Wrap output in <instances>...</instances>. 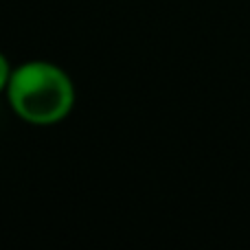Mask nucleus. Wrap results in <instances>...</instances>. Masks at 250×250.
<instances>
[{"mask_svg": "<svg viewBox=\"0 0 250 250\" xmlns=\"http://www.w3.org/2000/svg\"><path fill=\"white\" fill-rule=\"evenodd\" d=\"M4 95L13 112L31 125H55L75 108V83L70 75L44 60L16 66Z\"/></svg>", "mask_w": 250, "mask_h": 250, "instance_id": "obj_1", "label": "nucleus"}, {"mask_svg": "<svg viewBox=\"0 0 250 250\" xmlns=\"http://www.w3.org/2000/svg\"><path fill=\"white\" fill-rule=\"evenodd\" d=\"M11 64H9V60L0 53V92H7V86H9V79H11Z\"/></svg>", "mask_w": 250, "mask_h": 250, "instance_id": "obj_2", "label": "nucleus"}]
</instances>
